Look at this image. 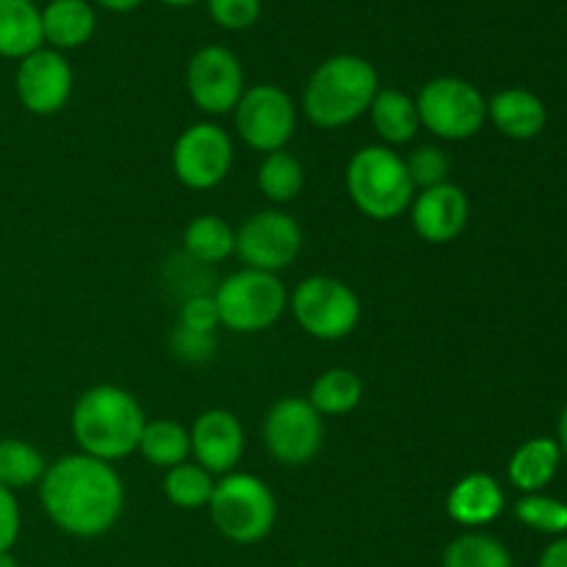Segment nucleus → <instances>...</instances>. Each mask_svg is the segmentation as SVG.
<instances>
[{
	"label": "nucleus",
	"mask_w": 567,
	"mask_h": 567,
	"mask_svg": "<svg viewBox=\"0 0 567 567\" xmlns=\"http://www.w3.org/2000/svg\"><path fill=\"white\" fill-rule=\"evenodd\" d=\"M48 518L72 537H100L120 520L125 487L114 465L89 454H66L39 482Z\"/></svg>",
	"instance_id": "f257e3e1"
},
{
	"label": "nucleus",
	"mask_w": 567,
	"mask_h": 567,
	"mask_svg": "<svg viewBox=\"0 0 567 567\" xmlns=\"http://www.w3.org/2000/svg\"><path fill=\"white\" fill-rule=\"evenodd\" d=\"M144 424L147 419L142 404L120 385L89 388L72 408V437L81 446V454L103 463H114L136 452Z\"/></svg>",
	"instance_id": "f03ea898"
},
{
	"label": "nucleus",
	"mask_w": 567,
	"mask_h": 567,
	"mask_svg": "<svg viewBox=\"0 0 567 567\" xmlns=\"http://www.w3.org/2000/svg\"><path fill=\"white\" fill-rule=\"evenodd\" d=\"M380 92V75L374 64L360 55L338 53L321 61L308 78L302 92L305 116L316 127H343L363 116Z\"/></svg>",
	"instance_id": "7ed1b4c3"
},
{
	"label": "nucleus",
	"mask_w": 567,
	"mask_h": 567,
	"mask_svg": "<svg viewBox=\"0 0 567 567\" xmlns=\"http://www.w3.org/2000/svg\"><path fill=\"white\" fill-rule=\"evenodd\" d=\"M347 188L360 214L377 221L402 216L415 194L404 158L382 144H369L352 155L347 166Z\"/></svg>",
	"instance_id": "20e7f679"
},
{
	"label": "nucleus",
	"mask_w": 567,
	"mask_h": 567,
	"mask_svg": "<svg viewBox=\"0 0 567 567\" xmlns=\"http://www.w3.org/2000/svg\"><path fill=\"white\" fill-rule=\"evenodd\" d=\"M210 520L233 543L252 546L264 540L277 520V502L271 487L255 474L221 476L208 502Z\"/></svg>",
	"instance_id": "39448f33"
},
{
	"label": "nucleus",
	"mask_w": 567,
	"mask_h": 567,
	"mask_svg": "<svg viewBox=\"0 0 567 567\" xmlns=\"http://www.w3.org/2000/svg\"><path fill=\"white\" fill-rule=\"evenodd\" d=\"M216 310H219V324L227 330L264 332L280 321L282 310L288 308L286 286L277 280V275L258 269H241L219 282L214 291Z\"/></svg>",
	"instance_id": "423d86ee"
},
{
	"label": "nucleus",
	"mask_w": 567,
	"mask_h": 567,
	"mask_svg": "<svg viewBox=\"0 0 567 567\" xmlns=\"http://www.w3.org/2000/svg\"><path fill=\"white\" fill-rule=\"evenodd\" d=\"M419 122L443 142H463L476 136L487 120V100L474 83L443 75L424 83L415 97Z\"/></svg>",
	"instance_id": "0eeeda50"
},
{
	"label": "nucleus",
	"mask_w": 567,
	"mask_h": 567,
	"mask_svg": "<svg viewBox=\"0 0 567 567\" xmlns=\"http://www.w3.org/2000/svg\"><path fill=\"white\" fill-rule=\"evenodd\" d=\"M288 302L297 324L319 341H341L360 321L358 293L336 277H308L293 288Z\"/></svg>",
	"instance_id": "6e6552de"
},
{
	"label": "nucleus",
	"mask_w": 567,
	"mask_h": 567,
	"mask_svg": "<svg viewBox=\"0 0 567 567\" xmlns=\"http://www.w3.org/2000/svg\"><path fill=\"white\" fill-rule=\"evenodd\" d=\"M233 116H236V131L241 142L266 155L286 150L297 131L293 100L275 83H258L247 89L233 109Z\"/></svg>",
	"instance_id": "1a4fd4ad"
},
{
	"label": "nucleus",
	"mask_w": 567,
	"mask_h": 567,
	"mask_svg": "<svg viewBox=\"0 0 567 567\" xmlns=\"http://www.w3.org/2000/svg\"><path fill=\"white\" fill-rule=\"evenodd\" d=\"M264 443L280 465H308L324 443V419L310 408L308 399L286 396L266 413Z\"/></svg>",
	"instance_id": "9d476101"
},
{
	"label": "nucleus",
	"mask_w": 567,
	"mask_h": 567,
	"mask_svg": "<svg viewBox=\"0 0 567 567\" xmlns=\"http://www.w3.org/2000/svg\"><path fill=\"white\" fill-rule=\"evenodd\" d=\"M236 252L247 269H288L302 252V227L286 210H258L236 230Z\"/></svg>",
	"instance_id": "9b49d317"
},
{
	"label": "nucleus",
	"mask_w": 567,
	"mask_h": 567,
	"mask_svg": "<svg viewBox=\"0 0 567 567\" xmlns=\"http://www.w3.org/2000/svg\"><path fill=\"white\" fill-rule=\"evenodd\" d=\"M186 89L194 105L205 114H230L247 92L241 61L225 44H205L188 59Z\"/></svg>",
	"instance_id": "f8f14e48"
},
{
	"label": "nucleus",
	"mask_w": 567,
	"mask_h": 567,
	"mask_svg": "<svg viewBox=\"0 0 567 567\" xmlns=\"http://www.w3.org/2000/svg\"><path fill=\"white\" fill-rule=\"evenodd\" d=\"M233 166V142L219 125L197 122L177 136L172 150V169L183 186L208 192L219 186Z\"/></svg>",
	"instance_id": "ddd939ff"
},
{
	"label": "nucleus",
	"mask_w": 567,
	"mask_h": 567,
	"mask_svg": "<svg viewBox=\"0 0 567 567\" xmlns=\"http://www.w3.org/2000/svg\"><path fill=\"white\" fill-rule=\"evenodd\" d=\"M72 66L64 53L53 48H39L37 53L17 61L14 89L22 109L37 116H53L66 105L72 94Z\"/></svg>",
	"instance_id": "4468645a"
},
{
	"label": "nucleus",
	"mask_w": 567,
	"mask_h": 567,
	"mask_svg": "<svg viewBox=\"0 0 567 567\" xmlns=\"http://www.w3.org/2000/svg\"><path fill=\"white\" fill-rule=\"evenodd\" d=\"M188 437H192V454L197 465H203L214 476L233 474L244 454V426L230 410H205L194 421Z\"/></svg>",
	"instance_id": "2eb2a0df"
},
{
	"label": "nucleus",
	"mask_w": 567,
	"mask_h": 567,
	"mask_svg": "<svg viewBox=\"0 0 567 567\" xmlns=\"http://www.w3.org/2000/svg\"><path fill=\"white\" fill-rule=\"evenodd\" d=\"M468 197L454 183L424 188L410 203V219L415 233L430 244H449L468 225Z\"/></svg>",
	"instance_id": "dca6fc26"
},
{
	"label": "nucleus",
	"mask_w": 567,
	"mask_h": 567,
	"mask_svg": "<svg viewBox=\"0 0 567 567\" xmlns=\"http://www.w3.org/2000/svg\"><path fill=\"white\" fill-rule=\"evenodd\" d=\"M446 513L460 526H487L504 513V491L491 474H468L449 491Z\"/></svg>",
	"instance_id": "f3484780"
},
{
	"label": "nucleus",
	"mask_w": 567,
	"mask_h": 567,
	"mask_svg": "<svg viewBox=\"0 0 567 567\" xmlns=\"http://www.w3.org/2000/svg\"><path fill=\"white\" fill-rule=\"evenodd\" d=\"M487 116L504 136L518 138V142L540 136L548 122L546 103L535 92L518 86L493 94L487 100Z\"/></svg>",
	"instance_id": "a211bd4d"
},
{
	"label": "nucleus",
	"mask_w": 567,
	"mask_h": 567,
	"mask_svg": "<svg viewBox=\"0 0 567 567\" xmlns=\"http://www.w3.org/2000/svg\"><path fill=\"white\" fill-rule=\"evenodd\" d=\"M97 14L89 0H50L42 9L44 42L53 50H75L94 37Z\"/></svg>",
	"instance_id": "6ab92c4d"
},
{
	"label": "nucleus",
	"mask_w": 567,
	"mask_h": 567,
	"mask_svg": "<svg viewBox=\"0 0 567 567\" xmlns=\"http://www.w3.org/2000/svg\"><path fill=\"white\" fill-rule=\"evenodd\" d=\"M44 48L42 9L33 0H0V55L22 61Z\"/></svg>",
	"instance_id": "aec40b11"
},
{
	"label": "nucleus",
	"mask_w": 567,
	"mask_h": 567,
	"mask_svg": "<svg viewBox=\"0 0 567 567\" xmlns=\"http://www.w3.org/2000/svg\"><path fill=\"white\" fill-rule=\"evenodd\" d=\"M559 443L551 437H532L524 446L515 449L513 460H509V482H513L518 491L529 493H543L559 471Z\"/></svg>",
	"instance_id": "412c9836"
},
{
	"label": "nucleus",
	"mask_w": 567,
	"mask_h": 567,
	"mask_svg": "<svg viewBox=\"0 0 567 567\" xmlns=\"http://www.w3.org/2000/svg\"><path fill=\"white\" fill-rule=\"evenodd\" d=\"M369 111L371 122H374V131L391 147L413 142L421 127L415 100L410 94H404L402 89H380Z\"/></svg>",
	"instance_id": "4be33fe9"
},
{
	"label": "nucleus",
	"mask_w": 567,
	"mask_h": 567,
	"mask_svg": "<svg viewBox=\"0 0 567 567\" xmlns=\"http://www.w3.org/2000/svg\"><path fill=\"white\" fill-rule=\"evenodd\" d=\"M183 249L197 264H221L236 252V230L221 216H197L183 230Z\"/></svg>",
	"instance_id": "5701e85b"
},
{
	"label": "nucleus",
	"mask_w": 567,
	"mask_h": 567,
	"mask_svg": "<svg viewBox=\"0 0 567 567\" xmlns=\"http://www.w3.org/2000/svg\"><path fill=\"white\" fill-rule=\"evenodd\" d=\"M136 452H142V457L153 463L155 468L169 471L175 465L186 463L188 454H192V437L177 421L155 419L144 424Z\"/></svg>",
	"instance_id": "b1692460"
},
{
	"label": "nucleus",
	"mask_w": 567,
	"mask_h": 567,
	"mask_svg": "<svg viewBox=\"0 0 567 567\" xmlns=\"http://www.w3.org/2000/svg\"><path fill=\"white\" fill-rule=\"evenodd\" d=\"M363 399V382L349 369H330L313 382L310 388V408L324 419V415H347Z\"/></svg>",
	"instance_id": "393cba45"
},
{
	"label": "nucleus",
	"mask_w": 567,
	"mask_h": 567,
	"mask_svg": "<svg viewBox=\"0 0 567 567\" xmlns=\"http://www.w3.org/2000/svg\"><path fill=\"white\" fill-rule=\"evenodd\" d=\"M258 186L264 192V197L271 199V203H291V199L299 197V192L305 186L302 161L293 153H288V150L269 153L260 161Z\"/></svg>",
	"instance_id": "a878e982"
},
{
	"label": "nucleus",
	"mask_w": 567,
	"mask_h": 567,
	"mask_svg": "<svg viewBox=\"0 0 567 567\" xmlns=\"http://www.w3.org/2000/svg\"><path fill=\"white\" fill-rule=\"evenodd\" d=\"M48 463L33 443L20 437H3L0 441V485L9 491H22L42 482Z\"/></svg>",
	"instance_id": "bb28decb"
},
{
	"label": "nucleus",
	"mask_w": 567,
	"mask_h": 567,
	"mask_svg": "<svg viewBox=\"0 0 567 567\" xmlns=\"http://www.w3.org/2000/svg\"><path fill=\"white\" fill-rule=\"evenodd\" d=\"M214 474H208L203 465L188 463V460L166 471L164 476V496L181 509L208 507L210 496H214Z\"/></svg>",
	"instance_id": "cd10ccee"
},
{
	"label": "nucleus",
	"mask_w": 567,
	"mask_h": 567,
	"mask_svg": "<svg viewBox=\"0 0 567 567\" xmlns=\"http://www.w3.org/2000/svg\"><path fill=\"white\" fill-rule=\"evenodd\" d=\"M443 567H513V557L496 537L468 532L449 543L443 551Z\"/></svg>",
	"instance_id": "c85d7f7f"
},
{
	"label": "nucleus",
	"mask_w": 567,
	"mask_h": 567,
	"mask_svg": "<svg viewBox=\"0 0 567 567\" xmlns=\"http://www.w3.org/2000/svg\"><path fill=\"white\" fill-rule=\"evenodd\" d=\"M515 518L543 535L563 537L567 532V504L546 493H529L515 504Z\"/></svg>",
	"instance_id": "c756f323"
},
{
	"label": "nucleus",
	"mask_w": 567,
	"mask_h": 567,
	"mask_svg": "<svg viewBox=\"0 0 567 567\" xmlns=\"http://www.w3.org/2000/svg\"><path fill=\"white\" fill-rule=\"evenodd\" d=\"M404 166H408V175L413 181V186H419L421 192L432 186H441V183H449V169H452V161L435 144H424V147L413 150L410 158H404Z\"/></svg>",
	"instance_id": "7c9ffc66"
},
{
	"label": "nucleus",
	"mask_w": 567,
	"mask_h": 567,
	"mask_svg": "<svg viewBox=\"0 0 567 567\" xmlns=\"http://www.w3.org/2000/svg\"><path fill=\"white\" fill-rule=\"evenodd\" d=\"M210 20L225 31H247L258 22L260 0H205Z\"/></svg>",
	"instance_id": "2f4dec72"
},
{
	"label": "nucleus",
	"mask_w": 567,
	"mask_h": 567,
	"mask_svg": "<svg viewBox=\"0 0 567 567\" xmlns=\"http://www.w3.org/2000/svg\"><path fill=\"white\" fill-rule=\"evenodd\" d=\"M169 349L177 360H183V363H205V360L214 358L216 336H205V332H194L177 324L175 330H172Z\"/></svg>",
	"instance_id": "473e14b6"
},
{
	"label": "nucleus",
	"mask_w": 567,
	"mask_h": 567,
	"mask_svg": "<svg viewBox=\"0 0 567 567\" xmlns=\"http://www.w3.org/2000/svg\"><path fill=\"white\" fill-rule=\"evenodd\" d=\"M181 327L194 332H205V336H216L219 327V310H216L214 293H192L181 308Z\"/></svg>",
	"instance_id": "72a5a7b5"
},
{
	"label": "nucleus",
	"mask_w": 567,
	"mask_h": 567,
	"mask_svg": "<svg viewBox=\"0 0 567 567\" xmlns=\"http://www.w3.org/2000/svg\"><path fill=\"white\" fill-rule=\"evenodd\" d=\"M20 537V504L14 491L0 485V554L11 551Z\"/></svg>",
	"instance_id": "f704fd0d"
},
{
	"label": "nucleus",
	"mask_w": 567,
	"mask_h": 567,
	"mask_svg": "<svg viewBox=\"0 0 567 567\" xmlns=\"http://www.w3.org/2000/svg\"><path fill=\"white\" fill-rule=\"evenodd\" d=\"M537 567H567V537H559L543 551Z\"/></svg>",
	"instance_id": "c9c22d12"
},
{
	"label": "nucleus",
	"mask_w": 567,
	"mask_h": 567,
	"mask_svg": "<svg viewBox=\"0 0 567 567\" xmlns=\"http://www.w3.org/2000/svg\"><path fill=\"white\" fill-rule=\"evenodd\" d=\"M92 3H97L100 9H105V11H114V14H125V11L138 9L144 0H92Z\"/></svg>",
	"instance_id": "e433bc0d"
},
{
	"label": "nucleus",
	"mask_w": 567,
	"mask_h": 567,
	"mask_svg": "<svg viewBox=\"0 0 567 567\" xmlns=\"http://www.w3.org/2000/svg\"><path fill=\"white\" fill-rule=\"evenodd\" d=\"M559 452H563V457H567V404L563 410V415H559Z\"/></svg>",
	"instance_id": "4c0bfd02"
},
{
	"label": "nucleus",
	"mask_w": 567,
	"mask_h": 567,
	"mask_svg": "<svg viewBox=\"0 0 567 567\" xmlns=\"http://www.w3.org/2000/svg\"><path fill=\"white\" fill-rule=\"evenodd\" d=\"M164 6H172V9H183V6H194L197 0H161Z\"/></svg>",
	"instance_id": "58836bf2"
},
{
	"label": "nucleus",
	"mask_w": 567,
	"mask_h": 567,
	"mask_svg": "<svg viewBox=\"0 0 567 567\" xmlns=\"http://www.w3.org/2000/svg\"><path fill=\"white\" fill-rule=\"evenodd\" d=\"M0 567H17V559L11 557V551L0 554Z\"/></svg>",
	"instance_id": "ea45409f"
}]
</instances>
